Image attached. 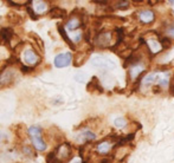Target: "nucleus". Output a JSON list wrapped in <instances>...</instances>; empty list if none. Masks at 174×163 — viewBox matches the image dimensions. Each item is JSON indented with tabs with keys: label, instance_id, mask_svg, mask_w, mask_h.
<instances>
[{
	"label": "nucleus",
	"instance_id": "obj_11",
	"mask_svg": "<svg viewBox=\"0 0 174 163\" xmlns=\"http://www.w3.org/2000/svg\"><path fill=\"white\" fill-rule=\"evenodd\" d=\"M67 30H76V28L79 27V20L78 19H71L69 23L67 24Z\"/></svg>",
	"mask_w": 174,
	"mask_h": 163
},
{
	"label": "nucleus",
	"instance_id": "obj_15",
	"mask_svg": "<svg viewBox=\"0 0 174 163\" xmlns=\"http://www.w3.org/2000/svg\"><path fill=\"white\" fill-rule=\"evenodd\" d=\"M45 10H46L45 2H43V1H38L37 5H36V12H37V13H42V12H44Z\"/></svg>",
	"mask_w": 174,
	"mask_h": 163
},
{
	"label": "nucleus",
	"instance_id": "obj_1",
	"mask_svg": "<svg viewBox=\"0 0 174 163\" xmlns=\"http://www.w3.org/2000/svg\"><path fill=\"white\" fill-rule=\"evenodd\" d=\"M28 134L31 136V141H32V144H33L34 148L37 150H39V151H44L45 148H46V144H45L44 141L42 140L39 127L33 125V127L28 128Z\"/></svg>",
	"mask_w": 174,
	"mask_h": 163
},
{
	"label": "nucleus",
	"instance_id": "obj_22",
	"mask_svg": "<svg viewBox=\"0 0 174 163\" xmlns=\"http://www.w3.org/2000/svg\"><path fill=\"white\" fill-rule=\"evenodd\" d=\"M169 36H172V37H174V27H172V28H169Z\"/></svg>",
	"mask_w": 174,
	"mask_h": 163
},
{
	"label": "nucleus",
	"instance_id": "obj_19",
	"mask_svg": "<svg viewBox=\"0 0 174 163\" xmlns=\"http://www.w3.org/2000/svg\"><path fill=\"white\" fill-rule=\"evenodd\" d=\"M27 12H28V14H30V17L32 18V19H33V20H36V19H37V17H36V16H34L33 11H32V10H31V7H27Z\"/></svg>",
	"mask_w": 174,
	"mask_h": 163
},
{
	"label": "nucleus",
	"instance_id": "obj_6",
	"mask_svg": "<svg viewBox=\"0 0 174 163\" xmlns=\"http://www.w3.org/2000/svg\"><path fill=\"white\" fill-rule=\"evenodd\" d=\"M140 19L142 23H151L154 19V13L152 11H143L140 13Z\"/></svg>",
	"mask_w": 174,
	"mask_h": 163
},
{
	"label": "nucleus",
	"instance_id": "obj_21",
	"mask_svg": "<svg viewBox=\"0 0 174 163\" xmlns=\"http://www.w3.org/2000/svg\"><path fill=\"white\" fill-rule=\"evenodd\" d=\"M22 72H28V71H30L31 69H30V68H26V66H22Z\"/></svg>",
	"mask_w": 174,
	"mask_h": 163
},
{
	"label": "nucleus",
	"instance_id": "obj_24",
	"mask_svg": "<svg viewBox=\"0 0 174 163\" xmlns=\"http://www.w3.org/2000/svg\"><path fill=\"white\" fill-rule=\"evenodd\" d=\"M101 163H108V161H107V160H104V161H102Z\"/></svg>",
	"mask_w": 174,
	"mask_h": 163
},
{
	"label": "nucleus",
	"instance_id": "obj_20",
	"mask_svg": "<svg viewBox=\"0 0 174 163\" xmlns=\"http://www.w3.org/2000/svg\"><path fill=\"white\" fill-rule=\"evenodd\" d=\"M118 8H121V10H122V8H124V10H126V8H128V2H127V1H124V2H120V4H118Z\"/></svg>",
	"mask_w": 174,
	"mask_h": 163
},
{
	"label": "nucleus",
	"instance_id": "obj_12",
	"mask_svg": "<svg viewBox=\"0 0 174 163\" xmlns=\"http://www.w3.org/2000/svg\"><path fill=\"white\" fill-rule=\"evenodd\" d=\"M148 45H149L151 50H152L154 53H157V51L161 49V44H159L155 40H149V41H148Z\"/></svg>",
	"mask_w": 174,
	"mask_h": 163
},
{
	"label": "nucleus",
	"instance_id": "obj_23",
	"mask_svg": "<svg viewBox=\"0 0 174 163\" xmlns=\"http://www.w3.org/2000/svg\"><path fill=\"white\" fill-rule=\"evenodd\" d=\"M71 163H82V162H81V158H73Z\"/></svg>",
	"mask_w": 174,
	"mask_h": 163
},
{
	"label": "nucleus",
	"instance_id": "obj_8",
	"mask_svg": "<svg viewBox=\"0 0 174 163\" xmlns=\"http://www.w3.org/2000/svg\"><path fill=\"white\" fill-rule=\"evenodd\" d=\"M143 71V66L142 65H133V68H132V71H130V76H132V78L135 79L141 72Z\"/></svg>",
	"mask_w": 174,
	"mask_h": 163
},
{
	"label": "nucleus",
	"instance_id": "obj_16",
	"mask_svg": "<svg viewBox=\"0 0 174 163\" xmlns=\"http://www.w3.org/2000/svg\"><path fill=\"white\" fill-rule=\"evenodd\" d=\"M46 162L47 163H59L53 152H51V154L47 155V157H46Z\"/></svg>",
	"mask_w": 174,
	"mask_h": 163
},
{
	"label": "nucleus",
	"instance_id": "obj_17",
	"mask_svg": "<svg viewBox=\"0 0 174 163\" xmlns=\"http://www.w3.org/2000/svg\"><path fill=\"white\" fill-rule=\"evenodd\" d=\"M75 78H76V80H78V82H84L85 78H87V76L83 74V73H77V74L75 76Z\"/></svg>",
	"mask_w": 174,
	"mask_h": 163
},
{
	"label": "nucleus",
	"instance_id": "obj_18",
	"mask_svg": "<svg viewBox=\"0 0 174 163\" xmlns=\"http://www.w3.org/2000/svg\"><path fill=\"white\" fill-rule=\"evenodd\" d=\"M167 43H169V40L168 39H162V43H161V47H163V49H167V47H169V44H167Z\"/></svg>",
	"mask_w": 174,
	"mask_h": 163
},
{
	"label": "nucleus",
	"instance_id": "obj_5",
	"mask_svg": "<svg viewBox=\"0 0 174 163\" xmlns=\"http://www.w3.org/2000/svg\"><path fill=\"white\" fill-rule=\"evenodd\" d=\"M24 59H25V62L27 63L28 65H33V64H36L37 60H38V57L34 55L33 51L26 50L24 52Z\"/></svg>",
	"mask_w": 174,
	"mask_h": 163
},
{
	"label": "nucleus",
	"instance_id": "obj_9",
	"mask_svg": "<svg viewBox=\"0 0 174 163\" xmlns=\"http://www.w3.org/2000/svg\"><path fill=\"white\" fill-rule=\"evenodd\" d=\"M58 31H59V33H61V36L63 37V39H64V40H65V41L67 43V45L70 46L71 49H75V46H73L72 41H71V40H70V38H69V37L67 36V33H65V31H64V28H63L62 26H58Z\"/></svg>",
	"mask_w": 174,
	"mask_h": 163
},
{
	"label": "nucleus",
	"instance_id": "obj_4",
	"mask_svg": "<svg viewBox=\"0 0 174 163\" xmlns=\"http://www.w3.org/2000/svg\"><path fill=\"white\" fill-rule=\"evenodd\" d=\"M95 138H96V135L92 131L85 130V131H82V132L76 137V141H77V142H88V141L95 140Z\"/></svg>",
	"mask_w": 174,
	"mask_h": 163
},
{
	"label": "nucleus",
	"instance_id": "obj_14",
	"mask_svg": "<svg viewBox=\"0 0 174 163\" xmlns=\"http://www.w3.org/2000/svg\"><path fill=\"white\" fill-rule=\"evenodd\" d=\"M109 148H110L109 143L108 142H103V143H101L100 146H97V150L100 152H107L109 150Z\"/></svg>",
	"mask_w": 174,
	"mask_h": 163
},
{
	"label": "nucleus",
	"instance_id": "obj_2",
	"mask_svg": "<svg viewBox=\"0 0 174 163\" xmlns=\"http://www.w3.org/2000/svg\"><path fill=\"white\" fill-rule=\"evenodd\" d=\"M92 65L97 69H104V70H110L115 68L114 62L108 59L107 57L103 56H96L92 58Z\"/></svg>",
	"mask_w": 174,
	"mask_h": 163
},
{
	"label": "nucleus",
	"instance_id": "obj_13",
	"mask_svg": "<svg viewBox=\"0 0 174 163\" xmlns=\"http://www.w3.org/2000/svg\"><path fill=\"white\" fill-rule=\"evenodd\" d=\"M114 124H115V127H117V128H123L124 125L127 124V121H126V118H123V117H118L114 121Z\"/></svg>",
	"mask_w": 174,
	"mask_h": 163
},
{
	"label": "nucleus",
	"instance_id": "obj_7",
	"mask_svg": "<svg viewBox=\"0 0 174 163\" xmlns=\"http://www.w3.org/2000/svg\"><path fill=\"white\" fill-rule=\"evenodd\" d=\"M97 43L102 46H106L109 44V41H110V34L109 33H102V34H98L97 36Z\"/></svg>",
	"mask_w": 174,
	"mask_h": 163
},
{
	"label": "nucleus",
	"instance_id": "obj_10",
	"mask_svg": "<svg viewBox=\"0 0 174 163\" xmlns=\"http://www.w3.org/2000/svg\"><path fill=\"white\" fill-rule=\"evenodd\" d=\"M1 37H2L4 41H10L12 37V30H10V28H2L1 30Z\"/></svg>",
	"mask_w": 174,
	"mask_h": 163
},
{
	"label": "nucleus",
	"instance_id": "obj_3",
	"mask_svg": "<svg viewBox=\"0 0 174 163\" xmlns=\"http://www.w3.org/2000/svg\"><path fill=\"white\" fill-rule=\"evenodd\" d=\"M71 64V55L67 52V53H61L56 56L55 58V66L58 69L67 68Z\"/></svg>",
	"mask_w": 174,
	"mask_h": 163
}]
</instances>
